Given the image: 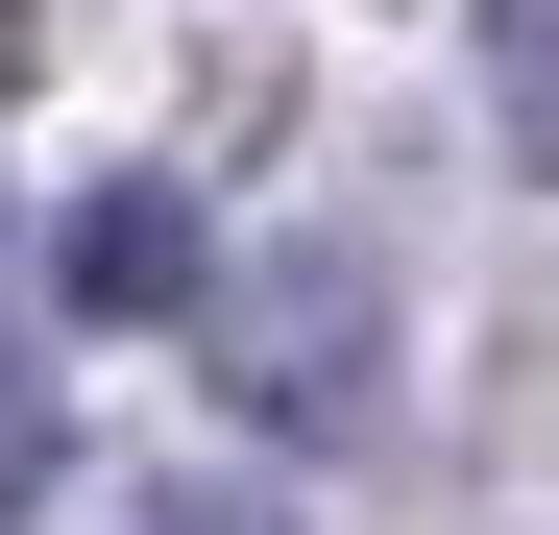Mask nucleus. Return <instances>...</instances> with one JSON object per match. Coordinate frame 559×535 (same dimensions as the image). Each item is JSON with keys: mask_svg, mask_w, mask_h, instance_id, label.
I'll return each mask as SVG.
<instances>
[{"mask_svg": "<svg viewBox=\"0 0 559 535\" xmlns=\"http://www.w3.org/2000/svg\"><path fill=\"white\" fill-rule=\"evenodd\" d=\"M146 535H317V511H267V487H170Z\"/></svg>", "mask_w": 559, "mask_h": 535, "instance_id": "nucleus-4", "label": "nucleus"}, {"mask_svg": "<svg viewBox=\"0 0 559 535\" xmlns=\"http://www.w3.org/2000/svg\"><path fill=\"white\" fill-rule=\"evenodd\" d=\"M49 293L73 317H170V293H195V195H170V170H98L73 243H49Z\"/></svg>", "mask_w": 559, "mask_h": 535, "instance_id": "nucleus-2", "label": "nucleus"}, {"mask_svg": "<svg viewBox=\"0 0 559 535\" xmlns=\"http://www.w3.org/2000/svg\"><path fill=\"white\" fill-rule=\"evenodd\" d=\"M219 390H243L267 438H365V414H390V293H365V243L219 268Z\"/></svg>", "mask_w": 559, "mask_h": 535, "instance_id": "nucleus-1", "label": "nucleus"}, {"mask_svg": "<svg viewBox=\"0 0 559 535\" xmlns=\"http://www.w3.org/2000/svg\"><path fill=\"white\" fill-rule=\"evenodd\" d=\"M0 73H25V49H0Z\"/></svg>", "mask_w": 559, "mask_h": 535, "instance_id": "nucleus-5", "label": "nucleus"}, {"mask_svg": "<svg viewBox=\"0 0 559 535\" xmlns=\"http://www.w3.org/2000/svg\"><path fill=\"white\" fill-rule=\"evenodd\" d=\"M487 98H511V146L559 170V0H487Z\"/></svg>", "mask_w": 559, "mask_h": 535, "instance_id": "nucleus-3", "label": "nucleus"}]
</instances>
